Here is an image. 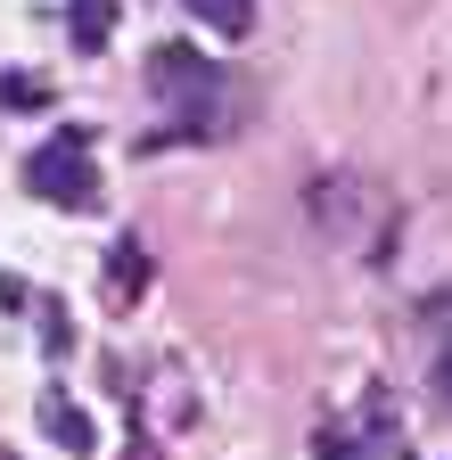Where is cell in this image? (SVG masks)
I'll return each instance as SVG.
<instances>
[{
	"label": "cell",
	"mask_w": 452,
	"mask_h": 460,
	"mask_svg": "<svg viewBox=\"0 0 452 460\" xmlns=\"http://www.w3.org/2000/svg\"><path fill=\"white\" fill-rule=\"evenodd\" d=\"M25 190L49 198V206H99V172H91V132L66 124L49 148L25 156Z\"/></svg>",
	"instance_id": "6da1fadb"
},
{
	"label": "cell",
	"mask_w": 452,
	"mask_h": 460,
	"mask_svg": "<svg viewBox=\"0 0 452 460\" xmlns=\"http://www.w3.org/2000/svg\"><path fill=\"white\" fill-rule=\"evenodd\" d=\"M182 9H190L198 25H214V33H231V41L255 25V0H182Z\"/></svg>",
	"instance_id": "3957f363"
},
{
	"label": "cell",
	"mask_w": 452,
	"mask_h": 460,
	"mask_svg": "<svg viewBox=\"0 0 452 460\" xmlns=\"http://www.w3.org/2000/svg\"><path fill=\"white\" fill-rule=\"evenodd\" d=\"M107 41V0H83L75 9V49H99Z\"/></svg>",
	"instance_id": "8992f818"
},
{
	"label": "cell",
	"mask_w": 452,
	"mask_h": 460,
	"mask_svg": "<svg viewBox=\"0 0 452 460\" xmlns=\"http://www.w3.org/2000/svg\"><path fill=\"white\" fill-rule=\"evenodd\" d=\"M107 288H116V296H140V288H148V255H140V239H116V255H107Z\"/></svg>",
	"instance_id": "277c9868"
},
{
	"label": "cell",
	"mask_w": 452,
	"mask_h": 460,
	"mask_svg": "<svg viewBox=\"0 0 452 460\" xmlns=\"http://www.w3.org/2000/svg\"><path fill=\"white\" fill-rule=\"evenodd\" d=\"M41 428H49V436H66L75 452L91 444V428H83V411H66V402H41Z\"/></svg>",
	"instance_id": "5b68a950"
},
{
	"label": "cell",
	"mask_w": 452,
	"mask_h": 460,
	"mask_svg": "<svg viewBox=\"0 0 452 460\" xmlns=\"http://www.w3.org/2000/svg\"><path fill=\"white\" fill-rule=\"evenodd\" d=\"M148 83H156L164 99L182 107L173 124H182L190 140H198V132L214 124V99H222V75L206 66V58H190V49H156V58H148Z\"/></svg>",
	"instance_id": "7a4b0ae2"
},
{
	"label": "cell",
	"mask_w": 452,
	"mask_h": 460,
	"mask_svg": "<svg viewBox=\"0 0 452 460\" xmlns=\"http://www.w3.org/2000/svg\"><path fill=\"white\" fill-rule=\"evenodd\" d=\"M41 99V83H17V75H0V107H33Z\"/></svg>",
	"instance_id": "52a82bcc"
}]
</instances>
